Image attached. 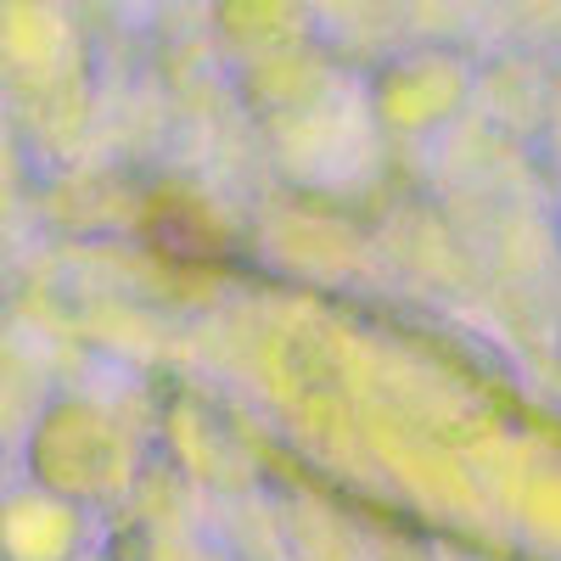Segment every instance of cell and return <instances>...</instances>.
Here are the masks:
<instances>
[]
</instances>
